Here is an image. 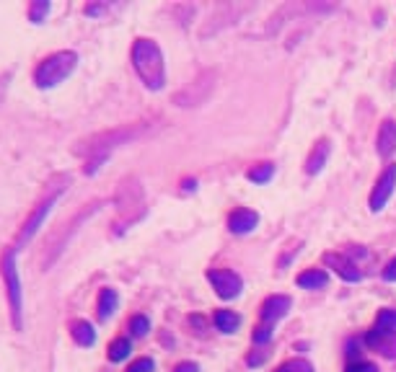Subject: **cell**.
<instances>
[{"mask_svg": "<svg viewBox=\"0 0 396 372\" xmlns=\"http://www.w3.org/2000/svg\"><path fill=\"white\" fill-rule=\"evenodd\" d=\"M148 132V124H125V127L109 129V132H99V135H91L75 143V155L86 158V173L91 176L102 168V163L111 155L114 147H122L132 143V140H140V137Z\"/></svg>", "mask_w": 396, "mask_h": 372, "instance_id": "6da1fadb", "label": "cell"}, {"mask_svg": "<svg viewBox=\"0 0 396 372\" xmlns=\"http://www.w3.org/2000/svg\"><path fill=\"white\" fill-rule=\"evenodd\" d=\"M132 67H135L140 83L148 91H161L166 86V60H164L161 47L153 39H135V45H132Z\"/></svg>", "mask_w": 396, "mask_h": 372, "instance_id": "7a4b0ae2", "label": "cell"}, {"mask_svg": "<svg viewBox=\"0 0 396 372\" xmlns=\"http://www.w3.org/2000/svg\"><path fill=\"white\" fill-rule=\"evenodd\" d=\"M16 248H8L3 259H0V274L6 282V292H8V305H10V323L16 331H24V292H21V274L19 264H16Z\"/></svg>", "mask_w": 396, "mask_h": 372, "instance_id": "3957f363", "label": "cell"}, {"mask_svg": "<svg viewBox=\"0 0 396 372\" xmlns=\"http://www.w3.org/2000/svg\"><path fill=\"white\" fill-rule=\"evenodd\" d=\"M75 67H78V52H73V49L52 52L34 70V83H37V88H45V91L47 88H55L57 83H63L65 78L73 75Z\"/></svg>", "mask_w": 396, "mask_h": 372, "instance_id": "277c9868", "label": "cell"}, {"mask_svg": "<svg viewBox=\"0 0 396 372\" xmlns=\"http://www.w3.org/2000/svg\"><path fill=\"white\" fill-rule=\"evenodd\" d=\"M117 204H120V220L114 223L117 233H125L127 225L138 223L145 212V200H143V184H138L135 179H127L117 191Z\"/></svg>", "mask_w": 396, "mask_h": 372, "instance_id": "5b68a950", "label": "cell"}, {"mask_svg": "<svg viewBox=\"0 0 396 372\" xmlns=\"http://www.w3.org/2000/svg\"><path fill=\"white\" fill-rule=\"evenodd\" d=\"M65 189H68V186H63V189L52 191V194H47L45 200H42V202L37 204V207H34V212L29 215L26 223H24V227L19 230V238H16V251H21V248H24V245H26L29 241H31V238L37 236V230H39L42 225H45L47 215L52 212V207H55L57 200H60V197L65 194Z\"/></svg>", "mask_w": 396, "mask_h": 372, "instance_id": "8992f818", "label": "cell"}, {"mask_svg": "<svg viewBox=\"0 0 396 372\" xmlns=\"http://www.w3.org/2000/svg\"><path fill=\"white\" fill-rule=\"evenodd\" d=\"M212 88H215V73L207 70V73L197 75L184 91L176 93L174 104L176 106H187V109H189V106H200V104H205V101L210 99Z\"/></svg>", "mask_w": 396, "mask_h": 372, "instance_id": "52a82bcc", "label": "cell"}, {"mask_svg": "<svg viewBox=\"0 0 396 372\" xmlns=\"http://www.w3.org/2000/svg\"><path fill=\"white\" fill-rule=\"evenodd\" d=\"M207 280H210L212 290L218 292L223 300L239 298L241 290H244L241 277L236 272H230V269H212V272H207Z\"/></svg>", "mask_w": 396, "mask_h": 372, "instance_id": "ba28073f", "label": "cell"}, {"mask_svg": "<svg viewBox=\"0 0 396 372\" xmlns=\"http://www.w3.org/2000/svg\"><path fill=\"white\" fill-rule=\"evenodd\" d=\"M394 189H396V165L388 163V168L381 173L376 189H373V194H370V209H373V212H381V209L388 204Z\"/></svg>", "mask_w": 396, "mask_h": 372, "instance_id": "9c48e42d", "label": "cell"}, {"mask_svg": "<svg viewBox=\"0 0 396 372\" xmlns=\"http://www.w3.org/2000/svg\"><path fill=\"white\" fill-rule=\"evenodd\" d=\"M324 264L329 266V269H334V272L340 274L344 282H360L363 280V272H360L358 266L347 259V256L342 254H324Z\"/></svg>", "mask_w": 396, "mask_h": 372, "instance_id": "30bf717a", "label": "cell"}, {"mask_svg": "<svg viewBox=\"0 0 396 372\" xmlns=\"http://www.w3.org/2000/svg\"><path fill=\"white\" fill-rule=\"evenodd\" d=\"M257 225H259V215L254 212V209L244 207V209L230 212V218H228L230 233H236V236H246V233H251Z\"/></svg>", "mask_w": 396, "mask_h": 372, "instance_id": "8fae6325", "label": "cell"}, {"mask_svg": "<svg viewBox=\"0 0 396 372\" xmlns=\"http://www.w3.org/2000/svg\"><path fill=\"white\" fill-rule=\"evenodd\" d=\"M287 310H290V298L287 295H272V298H267L262 302V318L267 323H275L280 318H285Z\"/></svg>", "mask_w": 396, "mask_h": 372, "instance_id": "7c38bea8", "label": "cell"}, {"mask_svg": "<svg viewBox=\"0 0 396 372\" xmlns=\"http://www.w3.org/2000/svg\"><path fill=\"white\" fill-rule=\"evenodd\" d=\"M329 153H332V143H329V140H319V143L313 145L308 161H306V171L311 173V176L322 173V168L326 165V161H329Z\"/></svg>", "mask_w": 396, "mask_h": 372, "instance_id": "4fadbf2b", "label": "cell"}, {"mask_svg": "<svg viewBox=\"0 0 396 372\" xmlns=\"http://www.w3.org/2000/svg\"><path fill=\"white\" fill-rule=\"evenodd\" d=\"M396 150V124L391 119H386L383 124H381V132H378V155H388Z\"/></svg>", "mask_w": 396, "mask_h": 372, "instance_id": "5bb4252c", "label": "cell"}, {"mask_svg": "<svg viewBox=\"0 0 396 372\" xmlns=\"http://www.w3.org/2000/svg\"><path fill=\"white\" fill-rule=\"evenodd\" d=\"M298 287H306V290H324L326 282H329V274L324 269H306V272L298 274Z\"/></svg>", "mask_w": 396, "mask_h": 372, "instance_id": "9a60e30c", "label": "cell"}, {"mask_svg": "<svg viewBox=\"0 0 396 372\" xmlns=\"http://www.w3.org/2000/svg\"><path fill=\"white\" fill-rule=\"evenodd\" d=\"M117 305H120V295L111 290V287H104V290L99 292V310H96L99 321H109L111 313L117 310Z\"/></svg>", "mask_w": 396, "mask_h": 372, "instance_id": "2e32d148", "label": "cell"}, {"mask_svg": "<svg viewBox=\"0 0 396 372\" xmlns=\"http://www.w3.org/2000/svg\"><path fill=\"white\" fill-rule=\"evenodd\" d=\"M70 331H73L75 344L84 346V349L93 346V341H96V331H93V326L88 321H75L73 326H70Z\"/></svg>", "mask_w": 396, "mask_h": 372, "instance_id": "e0dca14e", "label": "cell"}, {"mask_svg": "<svg viewBox=\"0 0 396 372\" xmlns=\"http://www.w3.org/2000/svg\"><path fill=\"white\" fill-rule=\"evenodd\" d=\"M215 326H218V331H223V334H233V331H239L241 326V318L233 313V310H215Z\"/></svg>", "mask_w": 396, "mask_h": 372, "instance_id": "ac0fdd59", "label": "cell"}, {"mask_svg": "<svg viewBox=\"0 0 396 372\" xmlns=\"http://www.w3.org/2000/svg\"><path fill=\"white\" fill-rule=\"evenodd\" d=\"M373 331H378V334H396V310H381L376 318V326H373Z\"/></svg>", "mask_w": 396, "mask_h": 372, "instance_id": "d6986e66", "label": "cell"}, {"mask_svg": "<svg viewBox=\"0 0 396 372\" xmlns=\"http://www.w3.org/2000/svg\"><path fill=\"white\" fill-rule=\"evenodd\" d=\"M132 352V344H129V339H114L109 344V359L111 362H125Z\"/></svg>", "mask_w": 396, "mask_h": 372, "instance_id": "ffe728a7", "label": "cell"}, {"mask_svg": "<svg viewBox=\"0 0 396 372\" xmlns=\"http://www.w3.org/2000/svg\"><path fill=\"white\" fill-rule=\"evenodd\" d=\"M246 176H249V181H254V184H267V181H272V176H275V165L257 163Z\"/></svg>", "mask_w": 396, "mask_h": 372, "instance_id": "44dd1931", "label": "cell"}, {"mask_svg": "<svg viewBox=\"0 0 396 372\" xmlns=\"http://www.w3.org/2000/svg\"><path fill=\"white\" fill-rule=\"evenodd\" d=\"M129 334L135 336V339H143V336H148V331H150V318L143 316V313H138V316H132L129 318Z\"/></svg>", "mask_w": 396, "mask_h": 372, "instance_id": "7402d4cb", "label": "cell"}, {"mask_svg": "<svg viewBox=\"0 0 396 372\" xmlns=\"http://www.w3.org/2000/svg\"><path fill=\"white\" fill-rule=\"evenodd\" d=\"M49 8H52L49 3H31V6H29V19L34 21V24H42L45 16L49 13Z\"/></svg>", "mask_w": 396, "mask_h": 372, "instance_id": "603a6c76", "label": "cell"}, {"mask_svg": "<svg viewBox=\"0 0 396 372\" xmlns=\"http://www.w3.org/2000/svg\"><path fill=\"white\" fill-rule=\"evenodd\" d=\"M277 372H313V364L306 362V359H290V362L280 364Z\"/></svg>", "mask_w": 396, "mask_h": 372, "instance_id": "cb8c5ba5", "label": "cell"}, {"mask_svg": "<svg viewBox=\"0 0 396 372\" xmlns=\"http://www.w3.org/2000/svg\"><path fill=\"white\" fill-rule=\"evenodd\" d=\"M153 370H156V362L150 357H140L138 362H132L127 367V372H153Z\"/></svg>", "mask_w": 396, "mask_h": 372, "instance_id": "d4e9b609", "label": "cell"}, {"mask_svg": "<svg viewBox=\"0 0 396 372\" xmlns=\"http://www.w3.org/2000/svg\"><path fill=\"white\" fill-rule=\"evenodd\" d=\"M269 339H272V328L269 326L254 328V344H267Z\"/></svg>", "mask_w": 396, "mask_h": 372, "instance_id": "484cf974", "label": "cell"}, {"mask_svg": "<svg viewBox=\"0 0 396 372\" xmlns=\"http://www.w3.org/2000/svg\"><path fill=\"white\" fill-rule=\"evenodd\" d=\"M347 372H378V367L373 362H352Z\"/></svg>", "mask_w": 396, "mask_h": 372, "instance_id": "4316f807", "label": "cell"}, {"mask_svg": "<svg viewBox=\"0 0 396 372\" xmlns=\"http://www.w3.org/2000/svg\"><path fill=\"white\" fill-rule=\"evenodd\" d=\"M109 8H111V6H104V3H99V6H96V3H91V6L86 8V13H88V16H102V13H106Z\"/></svg>", "mask_w": 396, "mask_h": 372, "instance_id": "83f0119b", "label": "cell"}, {"mask_svg": "<svg viewBox=\"0 0 396 372\" xmlns=\"http://www.w3.org/2000/svg\"><path fill=\"white\" fill-rule=\"evenodd\" d=\"M264 359H267V352H254V354H249L246 362H249V367H257V364H262Z\"/></svg>", "mask_w": 396, "mask_h": 372, "instance_id": "f1b7e54d", "label": "cell"}, {"mask_svg": "<svg viewBox=\"0 0 396 372\" xmlns=\"http://www.w3.org/2000/svg\"><path fill=\"white\" fill-rule=\"evenodd\" d=\"M383 280H386V282H396V259L388 264L386 269H383Z\"/></svg>", "mask_w": 396, "mask_h": 372, "instance_id": "f546056e", "label": "cell"}, {"mask_svg": "<svg viewBox=\"0 0 396 372\" xmlns=\"http://www.w3.org/2000/svg\"><path fill=\"white\" fill-rule=\"evenodd\" d=\"M174 372H200V367L194 362H182V364H176Z\"/></svg>", "mask_w": 396, "mask_h": 372, "instance_id": "4dcf8cb0", "label": "cell"}, {"mask_svg": "<svg viewBox=\"0 0 396 372\" xmlns=\"http://www.w3.org/2000/svg\"><path fill=\"white\" fill-rule=\"evenodd\" d=\"M192 323L197 328H205V318H200V316H192Z\"/></svg>", "mask_w": 396, "mask_h": 372, "instance_id": "1f68e13d", "label": "cell"}, {"mask_svg": "<svg viewBox=\"0 0 396 372\" xmlns=\"http://www.w3.org/2000/svg\"><path fill=\"white\" fill-rule=\"evenodd\" d=\"M184 189H187V191H192V189H194V181H192V179H189V181H184Z\"/></svg>", "mask_w": 396, "mask_h": 372, "instance_id": "d6a6232c", "label": "cell"}]
</instances>
